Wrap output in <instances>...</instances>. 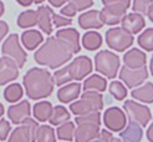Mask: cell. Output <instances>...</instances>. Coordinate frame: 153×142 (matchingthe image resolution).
I'll return each instance as SVG.
<instances>
[{
    "label": "cell",
    "mask_w": 153,
    "mask_h": 142,
    "mask_svg": "<svg viewBox=\"0 0 153 142\" xmlns=\"http://www.w3.org/2000/svg\"><path fill=\"white\" fill-rule=\"evenodd\" d=\"M34 57L37 64L48 66L50 69H57L72 59V51L55 36L49 37L35 52Z\"/></svg>",
    "instance_id": "obj_1"
},
{
    "label": "cell",
    "mask_w": 153,
    "mask_h": 142,
    "mask_svg": "<svg viewBox=\"0 0 153 142\" xmlns=\"http://www.w3.org/2000/svg\"><path fill=\"white\" fill-rule=\"evenodd\" d=\"M53 82L52 75L39 67L30 69L24 76V87L26 95L31 100H40L49 97L53 91Z\"/></svg>",
    "instance_id": "obj_2"
},
{
    "label": "cell",
    "mask_w": 153,
    "mask_h": 142,
    "mask_svg": "<svg viewBox=\"0 0 153 142\" xmlns=\"http://www.w3.org/2000/svg\"><path fill=\"white\" fill-rule=\"evenodd\" d=\"M92 71V61L87 56H79L74 59L67 66L57 70L53 74V82L62 86L71 80H82Z\"/></svg>",
    "instance_id": "obj_3"
},
{
    "label": "cell",
    "mask_w": 153,
    "mask_h": 142,
    "mask_svg": "<svg viewBox=\"0 0 153 142\" xmlns=\"http://www.w3.org/2000/svg\"><path fill=\"white\" fill-rule=\"evenodd\" d=\"M102 107H103V97L101 92L97 91H85L81 96V100L75 101L70 105V110L76 116L100 111L102 110Z\"/></svg>",
    "instance_id": "obj_4"
},
{
    "label": "cell",
    "mask_w": 153,
    "mask_h": 142,
    "mask_svg": "<svg viewBox=\"0 0 153 142\" xmlns=\"http://www.w3.org/2000/svg\"><path fill=\"white\" fill-rule=\"evenodd\" d=\"M120 57L111 51H100L95 56V66L98 72H101L108 79H114L120 70Z\"/></svg>",
    "instance_id": "obj_5"
},
{
    "label": "cell",
    "mask_w": 153,
    "mask_h": 142,
    "mask_svg": "<svg viewBox=\"0 0 153 142\" xmlns=\"http://www.w3.org/2000/svg\"><path fill=\"white\" fill-rule=\"evenodd\" d=\"M107 45L114 51H125L133 44V35L123 28H111L106 31Z\"/></svg>",
    "instance_id": "obj_6"
},
{
    "label": "cell",
    "mask_w": 153,
    "mask_h": 142,
    "mask_svg": "<svg viewBox=\"0 0 153 142\" xmlns=\"http://www.w3.org/2000/svg\"><path fill=\"white\" fill-rule=\"evenodd\" d=\"M3 55L13 59L19 67H22L26 62V52L22 50L20 41H19V36L16 34H11L3 44Z\"/></svg>",
    "instance_id": "obj_7"
},
{
    "label": "cell",
    "mask_w": 153,
    "mask_h": 142,
    "mask_svg": "<svg viewBox=\"0 0 153 142\" xmlns=\"http://www.w3.org/2000/svg\"><path fill=\"white\" fill-rule=\"evenodd\" d=\"M39 125L33 118H26L21 126L16 127L10 135L7 142H36Z\"/></svg>",
    "instance_id": "obj_8"
},
{
    "label": "cell",
    "mask_w": 153,
    "mask_h": 142,
    "mask_svg": "<svg viewBox=\"0 0 153 142\" xmlns=\"http://www.w3.org/2000/svg\"><path fill=\"white\" fill-rule=\"evenodd\" d=\"M123 109L127 112L129 121L138 123L141 127L147 126L152 118L149 109L147 106H144V105L137 103L136 101H132V100L126 101L123 105Z\"/></svg>",
    "instance_id": "obj_9"
},
{
    "label": "cell",
    "mask_w": 153,
    "mask_h": 142,
    "mask_svg": "<svg viewBox=\"0 0 153 142\" xmlns=\"http://www.w3.org/2000/svg\"><path fill=\"white\" fill-rule=\"evenodd\" d=\"M147 77H148V70L146 65L138 67V69H131V67L127 66H122V69L120 70V79L129 88H133L141 85Z\"/></svg>",
    "instance_id": "obj_10"
},
{
    "label": "cell",
    "mask_w": 153,
    "mask_h": 142,
    "mask_svg": "<svg viewBox=\"0 0 153 142\" xmlns=\"http://www.w3.org/2000/svg\"><path fill=\"white\" fill-rule=\"evenodd\" d=\"M103 123L112 132L122 131L127 123L126 114L120 107H110L103 114Z\"/></svg>",
    "instance_id": "obj_11"
},
{
    "label": "cell",
    "mask_w": 153,
    "mask_h": 142,
    "mask_svg": "<svg viewBox=\"0 0 153 142\" xmlns=\"http://www.w3.org/2000/svg\"><path fill=\"white\" fill-rule=\"evenodd\" d=\"M19 76V66L13 59L4 56L0 59V85L16 80Z\"/></svg>",
    "instance_id": "obj_12"
},
{
    "label": "cell",
    "mask_w": 153,
    "mask_h": 142,
    "mask_svg": "<svg viewBox=\"0 0 153 142\" xmlns=\"http://www.w3.org/2000/svg\"><path fill=\"white\" fill-rule=\"evenodd\" d=\"M100 125L82 122L77 123V127L75 129V141L76 142H91L92 140L97 138L100 133Z\"/></svg>",
    "instance_id": "obj_13"
},
{
    "label": "cell",
    "mask_w": 153,
    "mask_h": 142,
    "mask_svg": "<svg viewBox=\"0 0 153 142\" xmlns=\"http://www.w3.org/2000/svg\"><path fill=\"white\" fill-rule=\"evenodd\" d=\"M31 111H30V102L29 101H21L16 105H13L7 109V117L10 121L15 125L22 123L26 118L30 117Z\"/></svg>",
    "instance_id": "obj_14"
},
{
    "label": "cell",
    "mask_w": 153,
    "mask_h": 142,
    "mask_svg": "<svg viewBox=\"0 0 153 142\" xmlns=\"http://www.w3.org/2000/svg\"><path fill=\"white\" fill-rule=\"evenodd\" d=\"M56 37L62 41L66 46L72 51V54H76L81 50L80 45V34L75 29H62L56 33Z\"/></svg>",
    "instance_id": "obj_15"
},
{
    "label": "cell",
    "mask_w": 153,
    "mask_h": 142,
    "mask_svg": "<svg viewBox=\"0 0 153 142\" xmlns=\"http://www.w3.org/2000/svg\"><path fill=\"white\" fill-rule=\"evenodd\" d=\"M101 14V19L103 24L107 25H117L122 21L123 16L126 15V9L121 6H114V5H105Z\"/></svg>",
    "instance_id": "obj_16"
},
{
    "label": "cell",
    "mask_w": 153,
    "mask_h": 142,
    "mask_svg": "<svg viewBox=\"0 0 153 142\" xmlns=\"http://www.w3.org/2000/svg\"><path fill=\"white\" fill-rule=\"evenodd\" d=\"M121 22H122V28H123L125 30H127L128 33H131L132 35L140 33L141 30L144 28V25H146L144 18L141 14H137V13L126 14Z\"/></svg>",
    "instance_id": "obj_17"
},
{
    "label": "cell",
    "mask_w": 153,
    "mask_h": 142,
    "mask_svg": "<svg viewBox=\"0 0 153 142\" xmlns=\"http://www.w3.org/2000/svg\"><path fill=\"white\" fill-rule=\"evenodd\" d=\"M79 24L82 29H101L103 26V21L101 19V14L98 10L86 11L80 15Z\"/></svg>",
    "instance_id": "obj_18"
},
{
    "label": "cell",
    "mask_w": 153,
    "mask_h": 142,
    "mask_svg": "<svg viewBox=\"0 0 153 142\" xmlns=\"http://www.w3.org/2000/svg\"><path fill=\"white\" fill-rule=\"evenodd\" d=\"M146 60L147 56L143 51L138 50V49H132L127 51L125 56H123V62L125 66L131 67V69H138L146 65Z\"/></svg>",
    "instance_id": "obj_19"
},
{
    "label": "cell",
    "mask_w": 153,
    "mask_h": 142,
    "mask_svg": "<svg viewBox=\"0 0 153 142\" xmlns=\"http://www.w3.org/2000/svg\"><path fill=\"white\" fill-rule=\"evenodd\" d=\"M81 92V85L79 82H72V84H68L66 86H62L59 91H57V99L64 102V103H68L74 100H76L80 96Z\"/></svg>",
    "instance_id": "obj_20"
},
{
    "label": "cell",
    "mask_w": 153,
    "mask_h": 142,
    "mask_svg": "<svg viewBox=\"0 0 153 142\" xmlns=\"http://www.w3.org/2000/svg\"><path fill=\"white\" fill-rule=\"evenodd\" d=\"M37 13V25H39L40 30L45 34L50 35L52 33V25H51V16H52V10L49 6L42 5L36 10Z\"/></svg>",
    "instance_id": "obj_21"
},
{
    "label": "cell",
    "mask_w": 153,
    "mask_h": 142,
    "mask_svg": "<svg viewBox=\"0 0 153 142\" xmlns=\"http://www.w3.org/2000/svg\"><path fill=\"white\" fill-rule=\"evenodd\" d=\"M142 127L138 123L132 121H129V123L121 132V137L125 142H140L142 140Z\"/></svg>",
    "instance_id": "obj_22"
},
{
    "label": "cell",
    "mask_w": 153,
    "mask_h": 142,
    "mask_svg": "<svg viewBox=\"0 0 153 142\" xmlns=\"http://www.w3.org/2000/svg\"><path fill=\"white\" fill-rule=\"evenodd\" d=\"M42 34L37 30H27L24 31L21 35V41L22 45L27 49V50H34L36 49L39 45L42 42Z\"/></svg>",
    "instance_id": "obj_23"
},
{
    "label": "cell",
    "mask_w": 153,
    "mask_h": 142,
    "mask_svg": "<svg viewBox=\"0 0 153 142\" xmlns=\"http://www.w3.org/2000/svg\"><path fill=\"white\" fill-rule=\"evenodd\" d=\"M107 87V81L100 75H91L83 81V90L85 91H97L103 92Z\"/></svg>",
    "instance_id": "obj_24"
},
{
    "label": "cell",
    "mask_w": 153,
    "mask_h": 142,
    "mask_svg": "<svg viewBox=\"0 0 153 142\" xmlns=\"http://www.w3.org/2000/svg\"><path fill=\"white\" fill-rule=\"evenodd\" d=\"M52 105L49 101H41V102H37L35 103L34 106V117L37 120V121H49L51 115H52Z\"/></svg>",
    "instance_id": "obj_25"
},
{
    "label": "cell",
    "mask_w": 153,
    "mask_h": 142,
    "mask_svg": "<svg viewBox=\"0 0 153 142\" xmlns=\"http://www.w3.org/2000/svg\"><path fill=\"white\" fill-rule=\"evenodd\" d=\"M132 97L138 101L151 103L153 102V84L152 82H146L144 85H142L138 88H134L131 92Z\"/></svg>",
    "instance_id": "obj_26"
},
{
    "label": "cell",
    "mask_w": 153,
    "mask_h": 142,
    "mask_svg": "<svg viewBox=\"0 0 153 142\" xmlns=\"http://www.w3.org/2000/svg\"><path fill=\"white\" fill-rule=\"evenodd\" d=\"M102 45V36L97 31H87L82 36V46L86 50L94 51L100 49Z\"/></svg>",
    "instance_id": "obj_27"
},
{
    "label": "cell",
    "mask_w": 153,
    "mask_h": 142,
    "mask_svg": "<svg viewBox=\"0 0 153 142\" xmlns=\"http://www.w3.org/2000/svg\"><path fill=\"white\" fill-rule=\"evenodd\" d=\"M70 120V112H68L65 107L62 106H55L52 110V115L50 117V123L51 125H55V126H59L61 123H64L66 121H68Z\"/></svg>",
    "instance_id": "obj_28"
},
{
    "label": "cell",
    "mask_w": 153,
    "mask_h": 142,
    "mask_svg": "<svg viewBox=\"0 0 153 142\" xmlns=\"http://www.w3.org/2000/svg\"><path fill=\"white\" fill-rule=\"evenodd\" d=\"M75 123L71 121H66L64 123L59 125V129L56 130L57 137L62 141H71L75 137Z\"/></svg>",
    "instance_id": "obj_29"
},
{
    "label": "cell",
    "mask_w": 153,
    "mask_h": 142,
    "mask_svg": "<svg viewBox=\"0 0 153 142\" xmlns=\"http://www.w3.org/2000/svg\"><path fill=\"white\" fill-rule=\"evenodd\" d=\"M37 24V13L34 10H26L18 18V25L20 28H31Z\"/></svg>",
    "instance_id": "obj_30"
},
{
    "label": "cell",
    "mask_w": 153,
    "mask_h": 142,
    "mask_svg": "<svg viewBox=\"0 0 153 142\" xmlns=\"http://www.w3.org/2000/svg\"><path fill=\"white\" fill-rule=\"evenodd\" d=\"M22 95H24V91H22L21 85H19V84H11L4 90V97H5V100L9 102L19 101L22 97Z\"/></svg>",
    "instance_id": "obj_31"
},
{
    "label": "cell",
    "mask_w": 153,
    "mask_h": 142,
    "mask_svg": "<svg viewBox=\"0 0 153 142\" xmlns=\"http://www.w3.org/2000/svg\"><path fill=\"white\" fill-rule=\"evenodd\" d=\"M55 141H56L55 131H53L51 126L48 125L39 126L36 135V142H55Z\"/></svg>",
    "instance_id": "obj_32"
},
{
    "label": "cell",
    "mask_w": 153,
    "mask_h": 142,
    "mask_svg": "<svg viewBox=\"0 0 153 142\" xmlns=\"http://www.w3.org/2000/svg\"><path fill=\"white\" fill-rule=\"evenodd\" d=\"M138 44L146 51H153V29H147L140 35Z\"/></svg>",
    "instance_id": "obj_33"
},
{
    "label": "cell",
    "mask_w": 153,
    "mask_h": 142,
    "mask_svg": "<svg viewBox=\"0 0 153 142\" xmlns=\"http://www.w3.org/2000/svg\"><path fill=\"white\" fill-rule=\"evenodd\" d=\"M110 94L116 100H123L127 96V88L120 81H112L110 85Z\"/></svg>",
    "instance_id": "obj_34"
},
{
    "label": "cell",
    "mask_w": 153,
    "mask_h": 142,
    "mask_svg": "<svg viewBox=\"0 0 153 142\" xmlns=\"http://www.w3.org/2000/svg\"><path fill=\"white\" fill-rule=\"evenodd\" d=\"M76 123H82V122H90V123H96V125H101V114L100 111L96 112H90L86 115H81L75 118Z\"/></svg>",
    "instance_id": "obj_35"
},
{
    "label": "cell",
    "mask_w": 153,
    "mask_h": 142,
    "mask_svg": "<svg viewBox=\"0 0 153 142\" xmlns=\"http://www.w3.org/2000/svg\"><path fill=\"white\" fill-rule=\"evenodd\" d=\"M153 4V0H133V11L137 14L147 15L149 6Z\"/></svg>",
    "instance_id": "obj_36"
},
{
    "label": "cell",
    "mask_w": 153,
    "mask_h": 142,
    "mask_svg": "<svg viewBox=\"0 0 153 142\" xmlns=\"http://www.w3.org/2000/svg\"><path fill=\"white\" fill-rule=\"evenodd\" d=\"M68 4H71L76 9V11H81L92 6L94 0H68Z\"/></svg>",
    "instance_id": "obj_37"
},
{
    "label": "cell",
    "mask_w": 153,
    "mask_h": 142,
    "mask_svg": "<svg viewBox=\"0 0 153 142\" xmlns=\"http://www.w3.org/2000/svg\"><path fill=\"white\" fill-rule=\"evenodd\" d=\"M51 20H52L53 25H55L56 28L67 26V25H70L72 22V20L70 18H66V16H64V15H59V14H55V13H52Z\"/></svg>",
    "instance_id": "obj_38"
},
{
    "label": "cell",
    "mask_w": 153,
    "mask_h": 142,
    "mask_svg": "<svg viewBox=\"0 0 153 142\" xmlns=\"http://www.w3.org/2000/svg\"><path fill=\"white\" fill-rule=\"evenodd\" d=\"M11 130L10 123L6 120H0V141H5Z\"/></svg>",
    "instance_id": "obj_39"
},
{
    "label": "cell",
    "mask_w": 153,
    "mask_h": 142,
    "mask_svg": "<svg viewBox=\"0 0 153 142\" xmlns=\"http://www.w3.org/2000/svg\"><path fill=\"white\" fill-rule=\"evenodd\" d=\"M103 5H114V6H121L123 9H128L131 5V0H102Z\"/></svg>",
    "instance_id": "obj_40"
},
{
    "label": "cell",
    "mask_w": 153,
    "mask_h": 142,
    "mask_svg": "<svg viewBox=\"0 0 153 142\" xmlns=\"http://www.w3.org/2000/svg\"><path fill=\"white\" fill-rule=\"evenodd\" d=\"M76 9L71 5V4H66L62 9H61V15H64V16H66V18H74L75 15H76Z\"/></svg>",
    "instance_id": "obj_41"
},
{
    "label": "cell",
    "mask_w": 153,
    "mask_h": 142,
    "mask_svg": "<svg viewBox=\"0 0 153 142\" xmlns=\"http://www.w3.org/2000/svg\"><path fill=\"white\" fill-rule=\"evenodd\" d=\"M98 138H101V140H103V141H106V142H111L112 141V133L110 132V131H106V130H102V131H100V133H98V136H97Z\"/></svg>",
    "instance_id": "obj_42"
},
{
    "label": "cell",
    "mask_w": 153,
    "mask_h": 142,
    "mask_svg": "<svg viewBox=\"0 0 153 142\" xmlns=\"http://www.w3.org/2000/svg\"><path fill=\"white\" fill-rule=\"evenodd\" d=\"M7 31H9V26H7V24L5 21H0V41L4 39V36L7 34Z\"/></svg>",
    "instance_id": "obj_43"
},
{
    "label": "cell",
    "mask_w": 153,
    "mask_h": 142,
    "mask_svg": "<svg viewBox=\"0 0 153 142\" xmlns=\"http://www.w3.org/2000/svg\"><path fill=\"white\" fill-rule=\"evenodd\" d=\"M67 1H68V0H49V3H50L52 6H55V7L62 6V5L66 4Z\"/></svg>",
    "instance_id": "obj_44"
},
{
    "label": "cell",
    "mask_w": 153,
    "mask_h": 142,
    "mask_svg": "<svg viewBox=\"0 0 153 142\" xmlns=\"http://www.w3.org/2000/svg\"><path fill=\"white\" fill-rule=\"evenodd\" d=\"M147 137H148L149 142H153V122L147 130Z\"/></svg>",
    "instance_id": "obj_45"
},
{
    "label": "cell",
    "mask_w": 153,
    "mask_h": 142,
    "mask_svg": "<svg viewBox=\"0 0 153 142\" xmlns=\"http://www.w3.org/2000/svg\"><path fill=\"white\" fill-rule=\"evenodd\" d=\"M16 1L22 6H29L34 3V0H16Z\"/></svg>",
    "instance_id": "obj_46"
},
{
    "label": "cell",
    "mask_w": 153,
    "mask_h": 142,
    "mask_svg": "<svg viewBox=\"0 0 153 142\" xmlns=\"http://www.w3.org/2000/svg\"><path fill=\"white\" fill-rule=\"evenodd\" d=\"M147 15H148V18H149V20L153 22V4L149 6V9H148V13H147Z\"/></svg>",
    "instance_id": "obj_47"
},
{
    "label": "cell",
    "mask_w": 153,
    "mask_h": 142,
    "mask_svg": "<svg viewBox=\"0 0 153 142\" xmlns=\"http://www.w3.org/2000/svg\"><path fill=\"white\" fill-rule=\"evenodd\" d=\"M4 14V4H3V1H0V16Z\"/></svg>",
    "instance_id": "obj_48"
},
{
    "label": "cell",
    "mask_w": 153,
    "mask_h": 142,
    "mask_svg": "<svg viewBox=\"0 0 153 142\" xmlns=\"http://www.w3.org/2000/svg\"><path fill=\"white\" fill-rule=\"evenodd\" d=\"M4 115V106L1 105V102H0V117H1Z\"/></svg>",
    "instance_id": "obj_49"
},
{
    "label": "cell",
    "mask_w": 153,
    "mask_h": 142,
    "mask_svg": "<svg viewBox=\"0 0 153 142\" xmlns=\"http://www.w3.org/2000/svg\"><path fill=\"white\" fill-rule=\"evenodd\" d=\"M149 70H151V74L153 75V56L151 59V65H149Z\"/></svg>",
    "instance_id": "obj_50"
},
{
    "label": "cell",
    "mask_w": 153,
    "mask_h": 142,
    "mask_svg": "<svg viewBox=\"0 0 153 142\" xmlns=\"http://www.w3.org/2000/svg\"><path fill=\"white\" fill-rule=\"evenodd\" d=\"M91 142H106V141H103V140H101V138H95V140H92V141H91Z\"/></svg>",
    "instance_id": "obj_51"
},
{
    "label": "cell",
    "mask_w": 153,
    "mask_h": 142,
    "mask_svg": "<svg viewBox=\"0 0 153 142\" xmlns=\"http://www.w3.org/2000/svg\"><path fill=\"white\" fill-rule=\"evenodd\" d=\"M111 142H122L120 138H112V141Z\"/></svg>",
    "instance_id": "obj_52"
},
{
    "label": "cell",
    "mask_w": 153,
    "mask_h": 142,
    "mask_svg": "<svg viewBox=\"0 0 153 142\" xmlns=\"http://www.w3.org/2000/svg\"><path fill=\"white\" fill-rule=\"evenodd\" d=\"M44 1V0H34V3H36V4H41Z\"/></svg>",
    "instance_id": "obj_53"
}]
</instances>
